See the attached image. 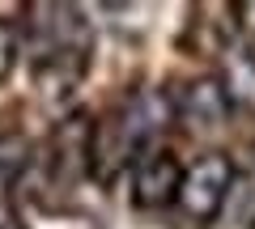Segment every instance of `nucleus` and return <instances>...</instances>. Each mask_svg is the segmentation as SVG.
Segmentation results:
<instances>
[{
    "mask_svg": "<svg viewBox=\"0 0 255 229\" xmlns=\"http://www.w3.org/2000/svg\"><path fill=\"white\" fill-rule=\"evenodd\" d=\"M13 55H17V34H13L4 21H0V81L9 76V68H13Z\"/></svg>",
    "mask_w": 255,
    "mask_h": 229,
    "instance_id": "nucleus-5",
    "label": "nucleus"
},
{
    "mask_svg": "<svg viewBox=\"0 0 255 229\" xmlns=\"http://www.w3.org/2000/svg\"><path fill=\"white\" fill-rule=\"evenodd\" d=\"M0 229H4V225H0Z\"/></svg>",
    "mask_w": 255,
    "mask_h": 229,
    "instance_id": "nucleus-7",
    "label": "nucleus"
},
{
    "mask_svg": "<svg viewBox=\"0 0 255 229\" xmlns=\"http://www.w3.org/2000/svg\"><path fill=\"white\" fill-rule=\"evenodd\" d=\"M170 115L174 106L162 93H128L98 123H90V174L98 183H111L128 165H136Z\"/></svg>",
    "mask_w": 255,
    "mask_h": 229,
    "instance_id": "nucleus-1",
    "label": "nucleus"
},
{
    "mask_svg": "<svg viewBox=\"0 0 255 229\" xmlns=\"http://www.w3.org/2000/svg\"><path fill=\"white\" fill-rule=\"evenodd\" d=\"M230 191H234V161H230L226 153H200L187 170H183L174 208L187 221H196V225H209V221H217V212L226 208Z\"/></svg>",
    "mask_w": 255,
    "mask_h": 229,
    "instance_id": "nucleus-2",
    "label": "nucleus"
},
{
    "mask_svg": "<svg viewBox=\"0 0 255 229\" xmlns=\"http://www.w3.org/2000/svg\"><path fill=\"white\" fill-rule=\"evenodd\" d=\"M183 170L187 165L179 161L174 149H145L140 161L132 165V204L136 208H166L174 204L179 195V183H183Z\"/></svg>",
    "mask_w": 255,
    "mask_h": 229,
    "instance_id": "nucleus-3",
    "label": "nucleus"
},
{
    "mask_svg": "<svg viewBox=\"0 0 255 229\" xmlns=\"http://www.w3.org/2000/svg\"><path fill=\"white\" fill-rule=\"evenodd\" d=\"M238 13H243V17H255V4H243V9H238ZM247 30H251V34H255V21H247Z\"/></svg>",
    "mask_w": 255,
    "mask_h": 229,
    "instance_id": "nucleus-6",
    "label": "nucleus"
},
{
    "mask_svg": "<svg viewBox=\"0 0 255 229\" xmlns=\"http://www.w3.org/2000/svg\"><path fill=\"white\" fill-rule=\"evenodd\" d=\"M174 110H179V119L191 123V128H217L221 119L230 115V98H226V85L221 81H191L187 89H183L179 102H170Z\"/></svg>",
    "mask_w": 255,
    "mask_h": 229,
    "instance_id": "nucleus-4",
    "label": "nucleus"
}]
</instances>
